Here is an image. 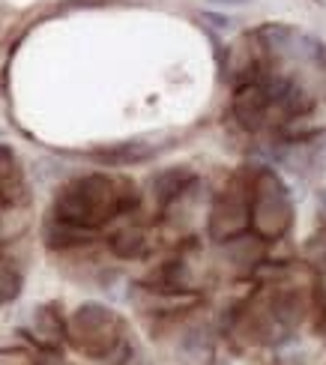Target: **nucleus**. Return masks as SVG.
Returning <instances> with one entry per match:
<instances>
[{
    "label": "nucleus",
    "mask_w": 326,
    "mask_h": 365,
    "mask_svg": "<svg viewBox=\"0 0 326 365\" xmlns=\"http://www.w3.org/2000/svg\"><path fill=\"white\" fill-rule=\"evenodd\" d=\"M204 19L207 21H213V27H219V30H230V19H225V15H215V12H204Z\"/></svg>",
    "instance_id": "nucleus-1"
},
{
    "label": "nucleus",
    "mask_w": 326,
    "mask_h": 365,
    "mask_svg": "<svg viewBox=\"0 0 326 365\" xmlns=\"http://www.w3.org/2000/svg\"><path fill=\"white\" fill-rule=\"evenodd\" d=\"M213 4H219V6H245L248 0H213Z\"/></svg>",
    "instance_id": "nucleus-2"
}]
</instances>
